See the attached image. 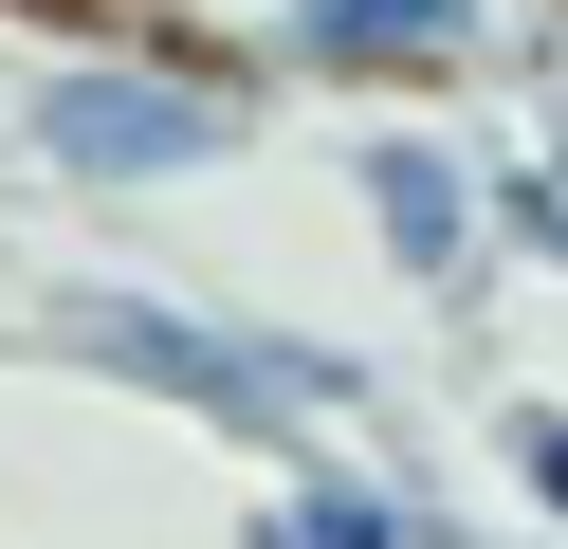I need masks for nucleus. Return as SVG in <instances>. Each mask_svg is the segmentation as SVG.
Masks as SVG:
<instances>
[{
  "mask_svg": "<svg viewBox=\"0 0 568 549\" xmlns=\"http://www.w3.org/2000/svg\"><path fill=\"white\" fill-rule=\"evenodd\" d=\"M55 348L92 385H148L184 421L257 439L275 476H312L331 421H367V348H312V329H257V312H184V293H55Z\"/></svg>",
  "mask_w": 568,
  "mask_h": 549,
  "instance_id": "nucleus-1",
  "label": "nucleus"
},
{
  "mask_svg": "<svg viewBox=\"0 0 568 549\" xmlns=\"http://www.w3.org/2000/svg\"><path fill=\"white\" fill-rule=\"evenodd\" d=\"M19 146H38L55 183H92V202H148V183L239 165L257 110L221 92V55H55L38 92H19Z\"/></svg>",
  "mask_w": 568,
  "mask_h": 549,
  "instance_id": "nucleus-2",
  "label": "nucleus"
},
{
  "mask_svg": "<svg viewBox=\"0 0 568 549\" xmlns=\"http://www.w3.org/2000/svg\"><path fill=\"white\" fill-rule=\"evenodd\" d=\"M531 37V0H257L239 55L294 92H458Z\"/></svg>",
  "mask_w": 568,
  "mask_h": 549,
  "instance_id": "nucleus-3",
  "label": "nucleus"
},
{
  "mask_svg": "<svg viewBox=\"0 0 568 549\" xmlns=\"http://www.w3.org/2000/svg\"><path fill=\"white\" fill-rule=\"evenodd\" d=\"M348 183H367V220H385V275H404V293H477V256H495L477 129H367V146H348Z\"/></svg>",
  "mask_w": 568,
  "mask_h": 549,
  "instance_id": "nucleus-4",
  "label": "nucleus"
},
{
  "mask_svg": "<svg viewBox=\"0 0 568 549\" xmlns=\"http://www.w3.org/2000/svg\"><path fill=\"white\" fill-rule=\"evenodd\" d=\"M239 549H477L422 476H385V458H312V476H275L257 495V531Z\"/></svg>",
  "mask_w": 568,
  "mask_h": 549,
  "instance_id": "nucleus-5",
  "label": "nucleus"
},
{
  "mask_svg": "<svg viewBox=\"0 0 568 549\" xmlns=\"http://www.w3.org/2000/svg\"><path fill=\"white\" fill-rule=\"evenodd\" d=\"M495 458H514V495L568 531V403H514V421H495Z\"/></svg>",
  "mask_w": 568,
  "mask_h": 549,
  "instance_id": "nucleus-6",
  "label": "nucleus"
},
{
  "mask_svg": "<svg viewBox=\"0 0 568 549\" xmlns=\"http://www.w3.org/2000/svg\"><path fill=\"white\" fill-rule=\"evenodd\" d=\"M531 146L568 165V55H531Z\"/></svg>",
  "mask_w": 568,
  "mask_h": 549,
  "instance_id": "nucleus-7",
  "label": "nucleus"
},
{
  "mask_svg": "<svg viewBox=\"0 0 568 549\" xmlns=\"http://www.w3.org/2000/svg\"><path fill=\"white\" fill-rule=\"evenodd\" d=\"M55 19H92V0H55Z\"/></svg>",
  "mask_w": 568,
  "mask_h": 549,
  "instance_id": "nucleus-8",
  "label": "nucleus"
}]
</instances>
